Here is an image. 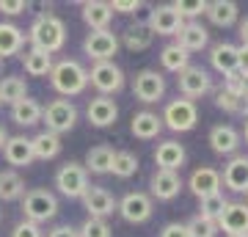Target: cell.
I'll list each match as a JSON object with an SVG mask.
<instances>
[{
  "instance_id": "6da1fadb",
  "label": "cell",
  "mask_w": 248,
  "mask_h": 237,
  "mask_svg": "<svg viewBox=\"0 0 248 237\" xmlns=\"http://www.w3.org/2000/svg\"><path fill=\"white\" fill-rule=\"evenodd\" d=\"M28 42L33 44L36 50H45V53H58L63 44H66V25L61 17H55L50 11L39 14L33 19V25L28 31Z\"/></svg>"
},
{
  "instance_id": "7a4b0ae2",
  "label": "cell",
  "mask_w": 248,
  "mask_h": 237,
  "mask_svg": "<svg viewBox=\"0 0 248 237\" xmlns=\"http://www.w3.org/2000/svg\"><path fill=\"white\" fill-rule=\"evenodd\" d=\"M47 78H50V86L61 97H78L89 86V69H83V63L72 61V58H63V61L53 63V69H50Z\"/></svg>"
},
{
  "instance_id": "3957f363",
  "label": "cell",
  "mask_w": 248,
  "mask_h": 237,
  "mask_svg": "<svg viewBox=\"0 0 248 237\" xmlns=\"http://www.w3.org/2000/svg\"><path fill=\"white\" fill-rule=\"evenodd\" d=\"M22 215L25 221L33 223H45V221L58 215V199L55 193H50L47 188H33L22 196Z\"/></svg>"
},
{
  "instance_id": "277c9868",
  "label": "cell",
  "mask_w": 248,
  "mask_h": 237,
  "mask_svg": "<svg viewBox=\"0 0 248 237\" xmlns=\"http://www.w3.org/2000/svg\"><path fill=\"white\" fill-rule=\"evenodd\" d=\"M160 119H163V127H169L171 132H190L199 122V108H196L193 99L177 97L166 105Z\"/></svg>"
},
{
  "instance_id": "5b68a950",
  "label": "cell",
  "mask_w": 248,
  "mask_h": 237,
  "mask_svg": "<svg viewBox=\"0 0 248 237\" xmlns=\"http://www.w3.org/2000/svg\"><path fill=\"white\" fill-rule=\"evenodd\" d=\"M42 122L47 124V132L61 138L78 122V108L69 99H53V102H47V108H42Z\"/></svg>"
},
{
  "instance_id": "8992f818",
  "label": "cell",
  "mask_w": 248,
  "mask_h": 237,
  "mask_svg": "<svg viewBox=\"0 0 248 237\" xmlns=\"http://www.w3.org/2000/svg\"><path fill=\"white\" fill-rule=\"evenodd\" d=\"M55 188L61 190L66 199H83L89 190V171L83 168V163H66L58 168L55 174Z\"/></svg>"
},
{
  "instance_id": "52a82bcc",
  "label": "cell",
  "mask_w": 248,
  "mask_h": 237,
  "mask_svg": "<svg viewBox=\"0 0 248 237\" xmlns=\"http://www.w3.org/2000/svg\"><path fill=\"white\" fill-rule=\"evenodd\" d=\"M89 83L99 91V97H110V94H116V91L124 88V72L113 61H99L91 66Z\"/></svg>"
},
{
  "instance_id": "ba28073f",
  "label": "cell",
  "mask_w": 248,
  "mask_h": 237,
  "mask_svg": "<svg viewBox=\"0 0 248 237\" xmlns=\"http://www.w3.org/2000/svg\"><path fill=\"white\" fill-rule=\"evenodd\" d=\"M83 53L89 55L94 63L99 61H113V55L119 53V36L108 28V31H91L83 39Z\"/></svg>"
},
{
  "instance_id": "9c48e42d",
  "label": "cell",
  "mask_w": 248,
  "mask_h": 237,
  "mask_svg": "<svg viewBox=\"0 0 248 237\" xmlns=\"http://www.w3.org/2000/svg\"><path fill=\"white\" fill-rule=\"evenodd\" d=\"M133 94L141 99L143 105L160 102L163 94H166V78L157 69H141L133 80Z\"/></svg>"
},
{
  "instance_id": "30bf717a",
  "label": "cell",
  "mask_w": 248,
  "mask_h": 237,
  "mask_svg": "<svg viewBox=\"0 0 248 237\" xmlns=\"http://www.w3.org/2000/svg\"><path fill=\"white\" fill-rule=\"evenodd\" d=\"M116 210L122 215L127 223H146L152 218V212H155V204H152V196L149 193H141V190H135V193H127L122 202L116 204Z\"/></svg>"
},
{
  "instance_id": "8fae6325",
  "label": "cell",
  "mask_w": 248,
  "mask_h": 237,
  "mask_svg": "<svg viewBox=\"0 0 248 237\" xmlns=\"http://www.w3.org/2000/svg\"><path fill=\"white\" fill-rule=\"evenodd\" d=\"M177 86H179V91H182V97H185V99H199V97H204V94H210V91H213V80H210L207 69L190 63L187 69L179 72Z\"/></svg>"
},
{
  "instance_id": "7c38bea8",
  "label": "cell",
  "mask_w": 248,
  "mask_h": 237,
  "mask_svg": "<svg viewBox=\"0 0 248 237\" xmlns=\"http://www.w3.org/2000/svg\"><path fill=\"white\" fill-rule=\"evenodd\" d=\"M182 25H185L182 17L171 6H155L149 11V19H146V28L152 31V36H177Z\"/></svg>"
},
{
  "instance_id": "4fadbf2b",
  "label": "cell",
  "mask_w": 248,
  "mask_h": 237,
  "mask_svg": "<svg viewBox=\"0 0 248 237\" xmlns=\"http://www.w3.org/2000/svg\"><path fill=\"white\" fill-rule=\"evenodd\" d=\"M116 199L110 190H105V188H97V185H89V190H86V196H83V207L89 210V218H102L105 221L108 215H113L116 210Z\"/></svg>"
},
{
  "instance_id": "5bb4252c",
  "label": "cell",
  "mask_w": 248,
  "mask_h": 237,
  "mask_svg": "<svg viewBox=\"0 0 248 237\" xmlns=\"http://www.w3.org/2000/svg\"><path fill=\"white\" fill-rule=\"evenodd\" d=\"M218 232L226 235H248V207L246 202H229L226 210L221 212V218L215 221Z\"/></svg>"
},
{
  "instance_id": "9a60e30c",
  "label": "cell",
  "mask_w": 248,
  "mask_h": 237,
  "mask_svg": "<svg viewBox=\"0 0 248 237\" xmlns=\"http://www.w3.org/2000/svg\"><path fill=\"white\" fill-rule=\"evenodd\" d=\"M221 185H226L234 193H248V158L246 155H234V158L223 166Z\"/></svg>"
},
{
  "instance_id": "2e32d148",
  "label": "cell",
  "mask_w": 248,
  "mask_h": 237,
  "mask_svg": "<svg viewBox=\"0 0 248 237\" xmlns=\"http://www.w3.org/2000/svg\"><path fill=\"white\" fill-rule=\"evenodd\" d=\"M155 163H157V171H174L177 174L182 163H185V146L179 141H160L157 149H155Z\"/></svg>"
},
{
  "instance_id": "e0dca14e",
  "label": "cell",
  "mask_w": 248,
  "mask_h": 237,
  "mask_svg": "<svg viewBox=\"0 0 248 237\" xmlns=\"http://www.w3.org/2000/svg\"><path fill=\"white\" fill-rule=\"evenodd\" d=\"M149 190L157 202H171L182 190V176L174 174V171H155L149 179Z\"/></svg>"
},
{
  "instance_id": "ac0fdd59",
  "label": "cell",
  "mask_w": 248,
  "mask_h": 237,
  "mask_svg": "<svg viewBox=\"0 0 248 237\" xmlns=\"http://www.w3.org/2000/svg\"><path fill=\"white\" fill-rule=\"evenodd\" d=\"M187 188H190L193 196H199V199L221 193V171H215V168H210V166L196 168L193 174H190V179H187Z\"/></svg>"
},
{
  "instance_id": "d6986e66",
  "label": "cell",
  "mask_w": 248,
  "mask_h": 237,
  "mask_svg": "<svg viewBox=\"0 0 248 237\" xmlns=\"http://www.w3.org/2000/svg\"><path fill=\"white\" fill-rule=\"evenodd\" d=\"M3 158H6V163L9 166H31L33 163V146H31V138H25V135H11V138H6V143H3Z\"/></svg>"
},
{
  "instance_id": "ffe728a7",
  "label": "cell",
  "mask_w": 248,
  "mask_h": 237,
  "mask_svg": "<svg viewBox=\"0 0 248 237\" xmlns=\"http://www.w3.org/2000/svg\"><path fill=\"white\" fill-rule=\"evenodd\" d=\"M86 116H89V122L94 127H110V124L119 119V108L110 97H94L89 99V108H86Z\"/></svg>"
},
{
  "instance_id": "44dd1931",
  "label": "cell",
  "mask_w": 248,
  "mask_h": 237,
  "mask_svg": "<svg viewBox=\"0 0 248 237\" xmlns=\"http://www.w3.org/2000/svg\"><path fill=\"white\" fill-rule=\"evenodd\" d=\"M177 44L185 53H199L210 44V33H207V28L202 22H185L177 33Z\"/></svg>"
},
{
  "instance_id": "7402d4cb",
  "label": "cell",
  "mask_w": 248,
  "mask_h": 237,
  "mask_svg": "<svg viewBox=\"0 0 248 237\" xmlns=\"http://www.w3.org/2000/svg\"><path fill=\"white\" fill-rule=\"evenodd\" d=\"M210 146L215 155H234L240 146V132L232 124H215L210 130Z\"/></svg>"
},
{
  "instance_id": "603a6c76",
  "label": "cell",
  "mask_w": 248,
  "mask_h": 237,
  "mask_svg": "<svg viewBox=\"0 0 248 237\" xmlns=\"http://www.w3.org/2000/svg\"><path fill=\"white\" fill-rule=\"evenodd\" d=\"M210 63L221 72L223 78H226V75L240 72V66H237V47H234V44H229V42L213 44V50H210Z\"/></svg>"
},
{
  "instance_id": "cb8c5ba5",
  "label": "cell",
  "mask_w": 248,
  "mask_h": 237,
  "mask_svg": "<svg viewBox=\"0 0 248 237\" xmlns=\"http://www.w3.org/2000/svg\"><path fill=\"white\" fill-rule=\"evenodd\" d=\"M130 132H133L135 138H141V141H152V138H157L160 132H163V119H160L157 113H152V111H141V113L133 116Z\"/></svg>"
},
{
  "instance_id": "d4e9b609",
  "label": "cell",
  "mask_w": 248,
  "mask_h": 237,
  "mask_svg": "<svg viewBox=\"0 0 248 237\" xmlns=\"http://www.w3.org/2000/svg\"><path fill=\"white\" fill-rule=\"evenodd\" d=\"M83 19L91 31H108L110 19H113V11H110V3H102V0H89L83 3Z\"/></svg>"
},
{
  "instance_id": "484cf974",
  "label": "cell",
  "mask_w": 248,
  "mask_h": 237,
  "mask_svg": "<svg viewBox=\"0 0 248 237\" xmlns=\"http://www.w3.org/2000/svg\"><path fill=\"white\" fill-rule=\"evenodd\" d=\"M207 17H210V22L218 28H229L237 22L240 17V9L237 3H232V0H215V3H207V11H204Z\"/></svg>"
},
{
  "instance_id": "4316f807",
  "label": "cell",
  "mask_w": 248,
  "mask_h": 237,
  "mask_svg": "<svg viewBox=\"0 0 248 237\" xmlns=\"http://www.w3.org/2000/svg\"><path fill=\"white\" fill-rule=\"evenodd\" d=\"M25 44V33L22 28H17L14 22H0V58L17 55Z\"/></svg>"
},
{
  "instance_id": "83f0119b",
  "label": "cell",
  "mask_w": 248,
  "mask_h": 237,
  "mask_svg": "<svg viewBox=\"0 0 248 237\" xmlns=\"http://www.w3.org/2000/svg\"><path fill=\"white\" fill-rule=\"evenodd\" d=\"M113 158H116L113 146H105V143H102V146L89 149L83 168H86V171H91V174H110V168H113Z\"/></svg>"
},
{
  "instance_id": "f1b7e54d",
  "label": "cell",
  "mask_w": 248,
  "mask_h": 237,
  "mask_svg": "<svg viewBox=\"0 0 248 237\" xmlns=\"http://www.w3.org/2000/svg\"><path fill=\"white\" fill-rule=\"evenodd\" d=\"M31 146H33V158L36 160H53L61 155V138L58 135H53V132L42 130L39 135H33L31 138Z\"/></svg>"
},
{
  "instance_id": "f546056e",
  "label": "cell",
  "mask_w": 248,
  "mask_h": 237,
  "mask_svg": "<svg viewBox=\"0 0 248 237\" xmlns=\"http://www.w3.org/2000/svg\"><path fill=\"white\" fill-rule=\"evenodd\" d=\"M11 119H14L19 127H33V124L42 122V105L31 97L19 99V102L11 105Z\"/></svg>"
},
{
  "instance_id": "4dcf8cb0",
  "label": "cell",
  "mask_w": 248,
  "mask_h": 237,
  "mask_svg": "<svg viewBox=\"0 0 248 237\" xmlns=\"http://www.w3.org/2000/svg\"><path fill=\"white\" fill-rule=\"evenodd\" d=\"M160 63H163V69H166V72L179 75L182 69H187V66H190V53H185L177 42L166 44V47L160 50Z\"/></svg>"
},
{
  "instance_id": "1f68e13d",
  "label": "cell",
  "mask_w": 248,
  "mask_h": 237,
  "mask_svg": "<svg viewBox=\"0 0 248 237\" xmlns=\"http://www.w3.org/2000/svg\"><path fill=\"white\" fill-rule=\"evenodd\" d=\"M22 196H25V179L14 168L0 171V202H14V199H22Z\"/></svg>"
},
{
  "instance_id": "d6a6232c",
  "label": "cell",
  "mask_w": 248,
  "mask_h": 237,
  "mask_svg": "<svg viewBox=\"0 0 248 237\" xmlns=\"http://www.w3.org/2000/svg\"><path fill=\"white\" fill-rule=\"evenodd\" d=\"M22 66H25L28 75H33V78H45V75H50V69H53V55L45 53V50L31 47V50L22 55Z\"/></svg>"
},
{
  "instance_id": "836d02e7",
  "label": "cell",
  "mask_w": 248,
  "mask_h": 237,
  "mask_svg": "<svg viewBox=\"0 0 248 237\" xmlns=\"http://www.w3.org/2000/svg\"><path fill=\"white\" fill-rule=\"evenodd\" d=\"M152 31L146 28V22H135V25H130L127 31L122 33V42L127 50H133V53H141V50H146L152 44Z\"/></svg>"
},
{
  "instance_id": "e575fe53",
  "label": "cell",
  "mask_w": 248,
  "mask_h": 237,
  "mask_svg": "<svg viewBox=\"0 0 248 237\" xmlns=\"http://www.w3.org/2000/svg\"><path fill=\"white\" fill-rule=\"evenodd\" d=\"M28 97V83L22 78H14V75H6V78H0V105L3 102H19V99Z\"/></svg>"
},
{
  "instance_id": "d590c367",
  "label": "cell",
  "mask_w": 248,
  "mask_h": 237,
  "mask_svg": "<svg viewBox=\"0 0 248 237\" xmlns=\"http://www.w3.org/2000/svg\"><path fill=\"white\" fill-rule=\"evenodd\" d=\"M226 204H229V199L223 193H213V196H204V199H199V215L202 218H210V221H218L221 218V212L226 210Z\"/></svg>"
},
{
  "instance_id": "8d00e7d4",
  "label": "cell",
  "mask_w": 248,
  "mask_h": 237,
  "mask_svg": "<svg viewBox=\"0 0 248 237\" xmlns=\"http://www.w3.org/2000/svg\"><path fill=\"white\" fill-rule=\"evenodd\" d=\"M135 171H138V158H135L133 152H116L110 174H116L119 179H130Z\"/></svg>"
},
{
  "instance_id": "74e56055",
  "label": "cell",
  "mask_w": 248,
  "mask_h": 237,
  "mask_svg": "<svg viewBox=\"0 0 248 237\" xmlns=\"http://www.w3.org/2000/svg\"><path fill=\"white\" fill-rule=\"evenodd\" d=\"M187 229V237H215L218 235V223L210 218H202V215H196L185 223Z\"/></svg>"
},
{
  "instance_id": "f35d334b",
  "label": "cell",
  "mask_w": 248,
  "mask_h": 237,
  "mask_svg": "<svg viewBox=\"0 0 248 237\" xmlns=\"http://www.w3.org/2000/svg\"><path fill=\"white\" fill-rule=\"evenodd\" d=\"M171 9L182 17V22H185V19L193 22L196 17H202L204 11H207V3H204V0H177V3H171Z\"/></svg>"
},
{
  "instance_id": "ab89813d",
  "label": "cell",
  "mask_w": 248,
  "mask_h": 237,
  "mask_svg": "<svg viewBox=\"0 0 248 237\" xmlns=\"http://www.w3.org/2000/svg\"><path fill=\"white\" fill-rule=\"evenodd\" d=\"M110 235H113V229L102 218H86L83 226L78 229V237H110Z\"/></svg>"
},
{
  "instance_id": "60d3db41",
  "label": "cell",
  "mask_w": 248,
  "mask_h": 237,
  "mask_svg": "<svg viewBox=\"0 0 248 237\" xmlns=\"http://www.w3.org/2000/svg\"><path fill=\"white\" fill-rule=\"evenodd\" d=\"M215 105L221 111H226V113H240V97H232L229 91H223V88L215 94Z\"/></svg>"
},
{
  "instance_id": "b9f144b4",
  "label": "cell",
  "mask_w": 248,
  "mask_h": 237,
  "mask_svg": "<svg viewBox=\"0 0 248 237\" xmlns=\"http://www.w3.org/2000/svg\"><path fill=\"white\" fill-rule=\"evenodd\" d=\"M11 237H45L42 235V226L33 223V221H19L17 226L11 229Z\"/></svg>"
},
{
  "instance_id": "7bdbcfd3",
  "label": "cell",
  "mask_w": 248,
  "mask_h": 237,
  "mask_svg": "<svg viewBox=\"0 0 248 237\" xmlns=\"http://www.w3.org/2000/svg\"><path fill=\"white\" fill-rule=\"evenodd\" d=\"M25 9H28L25 0H0V11H3V14H9V17H14V14H22Z\"/></svg>"
},
{
  "instance_id": "ee69618b",
  "label": "cell",
  "mask_w": 248,
  "mask_h": 237,
  "mask_svg": "<svg viewBox=\"0 0 248 237\" xmlns=\"http://www.w3.org/2000/svg\"><path fill=\"white\" fill-rule=\"evenodd\" d=\"M138 9H141L138 0H113L110 3V11H122V14H135Z\"/></svg>"
},
{
  "instance_id": "f6af8a7d",
  "label": "cell",
  "mask_w": 248,
  "mask_h": 237,
  "mask_svg": "<svg viewBox=\"0 0 248 237\" xmlns=\"http://www.w3.org/2000/svg\"><path fill=\"white\" fill-rule=\"evenodd\" d=\"M223 91H229L232 97H240V99H243V91H240V75H237V72L223 78Z\"/></svg>"
},
{
  "instance_id": "bcb514c9",
  "label": "cell",
  "mask_w": 248,
  "mask_h": 237,
  "mask_svg": "<svg viewBox=\"0 0 248 237\" xmlns=\"http://www.w3.org/2000/svg\"><path fill=\"white\" fill-rule=\"evenodd\" d=\"M160 237H187V229H185V223H166Z\"/></svg>"
},
{
  "instance_id": "7dc6e473",
  "label": "cell",
  "mask_w": 248,
  "mask_h": 237,
  "mask_svg": "<svg viewBox=\"0 0 248 237\" xmlns=\"http://www.w3.org/2000/svg\"><path fill=\"white\" fill-rule=\"evenodd\" d=\"M47 237H78V229H72V226H55L47 232Z\"/></svg>"
},
{
  "instance_id": "c3c4849f",
  "label": "cell",
  "mask_w": 248,
  "mask_h": 237,
  "mask_svg": "<svg viewBox=\"0 0 248 237\" xmlns=\"http://www.w3.org/2000/svg\"><path fill=\"white\" fill-rule=\"evenodd\" d=\"M237 66H240V72H248V44L237 47Z\"/></svg>"
},
{
  "instance_id": "681fc988",
  "label": "cell",
  "mask_w": 248,
  "mask_h": 237,
  "mask_svg": "<svg viewBox=\"0 0 248 237\" xmlns=\"http://www.w3.org/2000/svg\"><path fill=\"white\" fill-rule=\"evenodd\" d=\"M237 31H240V42L248 44V17H246V19H240V28H237Z\"/></svg>"
},
{
  "instance_id": "f907efd6",
  "label": "cell",
  "mask_w": 248,
  "mask_h": 237,
  "mask_svg": "<svg viewBox=\"0 0 248 237\" xmlns=\"http://www.w3.org/2000/svg\"><path fill=\"white\" fill-rule=\"evenodd\" d=\"M240 75V91H243V97H248V72H237Z\"/></svg>"
},
{
  "instance_id": "816d5d0a",
  "label": "cell",
  "mask_w": 248,
  "mask_h": 237,
  "mask_svg": "<svg viewBox=\"0 0 248 237\" xmlns=\"http://www.w3.org/2000/svg\"><path fill=\"white\" fill-rule=\"evenodd\" d=\"M6 138H9V135H6V130H3V124H0V149H3V143H6Z\"/></svg>"
},
{
  "instance_id": "f5cc1de1",
  "label": "cell",
  "mask_w": 248,
  "mask_h": 237,
  "mask_svg": "<svg viewBox=\"0 0 248 237\" xmlns=\"http://www.w3.org/2000/svg\"><path fill=\"white\" fill-rule=\"evenodd\" d=\"M246 143H248V119H246Z\"/></svg>"
},
{
  "instance_id": "db71d44e",
  "label": "cell",
  "mask_w": 248,
  "mask_h": 237,
  "mask_svg": "<svg viewBox=\"0 0 248 237\" xmlns=\"http://www.w3.org/2000/svg\"><path fill=\"white\" fill-rule=\"evenodd\" d=\"M0 75H3V58H0Z\"/></svg>"
},
{
  "instance_id": "11a10c76",
  "label": "cell",
  "mask_w": 248,
  "mask_h": 237,
  "mask_svg": "<svg viewBox=\"0 0 248 237\" xmlns=\"http://www.w3.org/2000/svg\"><path fill=\"white\" fill-rule=\"evenodd\" d=\"M229 237H248V235H229Z\"/></svg>"
},
{
  "instance_id": "9f6ffc18",
  "label": "cell",
  "mask_w": 248,
  "mask_h": 237,
  "mask_svg": "<svg viewBox=\"0 0 248 237\" xmlns=\"http://www.w3.org/2000/svg\"><path fill=\"white\" fill-rule=\"evenodd\" d=\"M246 207H248V193H246Z\"/></svg>"
}]
</instances>
